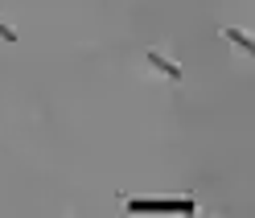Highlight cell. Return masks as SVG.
I'll list each match as a JSON object with an SVG mask.
<instances>
[{"label":"cell","mask_w":255,"mask_h":218,"mask_svg":"<svg viewBox=\"0 0 255 218\" xmlns=\"http://www.w3.org/2000/svg\"><path fill=\"white\" fill-rule=\"evenodd\" d=\"M148 62H152V66L161 70V74H169V79H181V66H173V62H169V58H161V54H156V50L148 54Z\"/></svg>","instance_id":"7a4b0ae2"},{"label":"cell","mask_w":255,"mask_h":218,"mask_svg":"<svg viewBox=\"0 0 255 218\" xmlns=\"http://www.w3.org/2000/svg\"><path fill=\"white\" fill-rule=\"evenodd\" d=\"M222 37H227V41H235L243 54H255V41H251L247 33H239V29H231V25H227V29H222Z\"/></svg>","instance_id":"6da1fadb"},{"label":"cell","mask_w":255,"mask_h":218,"mask_svg":"<svg viewBox=\"0 0 255 218\" xmlns=\"http://www.w3.org/2000/svg\"><path fill=\"white\" fill-rule=\"evenodd\" d=\"M0 37H4V41H17V37H12V29H8L4 21H0Z\"/></svg>","instance_id":"3957f363"}]
</instances>
